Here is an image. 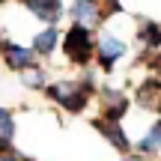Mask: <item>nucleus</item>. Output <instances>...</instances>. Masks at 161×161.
Masks as SVG:
<instances>
[{"mask_svg":"<svg viewBox=\"0 0 161 161\" xmlns=\"http://www.w3.org/2000/svg\"><path fill=\"white\" fill-rule=\"evenodd\" d=\"M24 84L27 86H33V90H42V86H45V75H42L39 69H36V66H30V69H24Z\"/></svg>","mask_w":161,"mask_h":161,"instance_id":"f8f14e48","label":"nucleus"},{"mask_svg":"<svg viewBox=\"0 0 161 161\" xmlns=\"http://www.w3.org/2000/svg\"><path fill=\"white\" fill-rule=\"evenodd\" d=\"M15 137V119L6 108H0V149H9Z\"/></svg>","mask_w":161,"mask_h":161,"instance_id":"6e6552de","label":"nucleus"},{"mask_svg":"<svg viewBox=\"0 0 161 161\" xmlns=\"http://www.w3.org/2000/svg\"><path fill=\"white\" fill-rule=\"evenodd\" d=\"M125 161H146V158H143V155H128Z\"/></svg>","mask_w":161,"mask_h":161,"instance_id":"4468645a","label":"nucleus"},{"mask_svg":"<svg viewBox=\"0 0 161 161\" xmlns=\"http://www.w3.org/2000/svg\"><path fill=\"white\" fill-rule=\"evenodd\" d=\"M57 39H60V33H57L54 27L42 30V33L33 39V51H36V54H51L54 48H57Z\"/></svg>","mask_w":161,"mask_h":161,"instance_id":"1a4fd4ad","label":"nucleus"},{"mask_svg":"<svg viewBox=\"0 0 161 161\" xmlns=\"http://www.w3.org/2000/svg\"><path fill=\"white\" fill-rule=\"evenodd\" d=\"M158 143H161V125L155 122V125L149 128V134L137 143V152H140V155H155V152H158Z\"/></svg>","mask_w":161,"mask_h":161,"instance_id":"9b49d317","label":"nucleus"},{"mask_svg":"<svg viewBox=\"0 0 161 161\" xmlns=\"http://www.w3.org/2000/svg\"><path fill=\"white\" fill-rule=\"evenodd\" d=\"M48 98H54V102H60L69 114H80V110L86 108V102H90V92H92V80H80V84H75V80H69V84H54L48 86Z\"/></svg>","mask_w":161,"mask_h":161,"instance_id":"f257e3e1","label":"nucleus"},{"mask_svg":"<svg viewBox=\"0 0 161 161\" xmlns=\"http://www.w3.org/2000/svg\"><path fill=\"white\" fill-rule=\"evenodd\" d=\"M21 3L27 6L36 18H42V21H57L60 12H63V3H60V0H21Z\"/></svg>","mask_w":161,"mask_h":161,"instance_id":"39448f33","label":"nucleus"},{"mask_svg":"<svg viewBox=\"0 0 161 161\" xmlns=\"http://www.w3.org/2000/svg\"><path fill=\"white\" fill-rule=\"evenodd\" d=\"M0 51H3V57H6V66L15 69V72H24V69L33 66V54H30L27 48H21V45H3Z\"/></svg>","mask_w":161,"mask_h":161,"instance_id":"423d86ee","label":"nucleus"},{"mask_svg":"<svg viewBox=\"0 0 161 161\" xmlns=\"http://www.w3.org/2000/svg\"><path fill=\"white\" fill-rule=\"evenodd\" d=\"M155 92H158V80L155 78H149L146 84H140V90H137V102H140V108H146V110H155Z\"/></svg>","mask_w":161,"mask_h":161,"instance_id":"9d476101","label":"nucleus"},{"mask_svg":"<svg viewBox=\"0 0 161 161\" xmlns=\"http://www.w3.org/2000/svg\"><path fill=\"white\" fill-rule=\"evenodd\" d=\"M66 57L72 60V63L84 66L90 63V54H92V39H90V27H80V24H75V27L66 33Z\"/></svg>","mask_w":161,"mask_h":161,"instance_id":"f03ea898","label":"nucleus"},{"mask_svg":"<svg viewBox=\"0 0 161 161\" xmlns=\"http://www.w3.org/2000/svg\"><path fill=\"white\" fill-rule=\"evenodd\" d=\"M96 54H98V63H102V69L110 72V69H114V63L122 57V54H125V42L116 39V36H102V39H98Z\"/></svg>","mask_w":161,"mask_h":161,"instance_id":"7ed1b4c3","label":"nucleus"},{"mask_svg":"<svg viewBox=\"0 0 161 161\" xmlns=\"http://www.w3.org/2000/svg\"><path fill=\"white\" fill-rule=\"evenodd\" d=\"M72 15L78 18L80 27H96V24L102 21V12H98L96 0H75V3H72Z\"/></svg>","mask_w":161,"mask_h":161,"instance_id":"20e7f679","label":"nucleus"},{"mask_svg":"<svg viewBox=\"0 0 161 161\" xmlns=\"http://www.w3.org/2000/svg\"><path fill=\"white\" fill-rule=\"evenodd\" d=\"M92 125L98 128V131L104 134V137L110 140V143L116 146V149H122V152H128V137L122 134V128H119V122H110V119H92Z\"/></svg>","mask_w":161,"mask_h":161,"instance_id":"0eeeda50","label":"nucleus"},{"mask_svg":"<svg viewBox=\"0 0 161 161\" xmlns=\"http://www.w3.org/2000/svg\"><path fill=\"white\" fill-rule=\"evenodd\" d=\"M0 161H24V155H18V152L9 146V149H0Z\"/></svg>","mask_w":161,"mask_h":161,"instance_id":"ddd939ff","label":"nucleus"}]
</instances>
